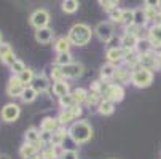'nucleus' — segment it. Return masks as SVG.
<instances>
[{"mask_svg": "<svg viewBox=\"0 0 161 159\" xmlns=\"http://www.w3.org/2000/svg\"><path fill=\"white\" fill-rule=\"evenodd\" d=\"M91 37H93V30H91L89 26L83 24V22H78V24L72 26L70 30H69V35H67V38L75 46H85V45H88L91 41Z\"/></svg>", "mask_w": 161, "mask_h": 159, "instance_id": "nucleus-1", "label": "nucleus"}, {"mask_svg": "<svg viewBox=\"0 0 161 159\" xmlns=\"http://www.w3.org/2000/svg\"><path fill=\"white\" fill-rule=\"evenodd\" d=\"M69 135L80 145V143H85L88 142L91 137H93V127L91 124L85 119H80V121H75L70 129H69Z\"/></svg>", "mask_w": 161, "mask_h": 159, "instance_id": "nucleus-2", "label": "nucleus"}, {"mask_svg": "<svg viewBox=\"0 0 161 159\" xmlns=\"http://www.w3.org/2000/svg\"><path fill=\"white\" fill-rule=\"evenodd\" d=\"M102 99H107L113 103L121 102L125 99V89L121 84H113V83H104L102 87Z\"/></svg>", "mask_w": 161, "mask_h": 159, "instance_id": "nucleus-3", "label": "nucleus"}, {"mask_svg": "<svg viewBox=\"0 0 161 159\" xmlns=\"http://www.w3.org/2000/svg\"><path fill=\"white\" fill-rule=\"evenodd\" d=\"M153 81V72L150 70H145V69H141L137 67L131 72V83L136 86V87H148Z\"/></svg>", "mask_w": 161, "mask_h": 159, "instance_id": "nucleus-4", "label": "nucleus"}, {"mask_svg": "<svg viewBox=\"0 0 161 159\" xmlns=\"http://www.w3.org/2000/svg\"><path fill=\"white\" fill-rule=\"evenodd\" d=\"M94 32H96V35H97V38L101 40V41H104V43H108L113 37H115V27H113V24L112 22H108V21H104V22H99V24L96 26V29H94Z\"/></svg>", "mask_w": 161, "mask_h": 159, "instance_id": "nucleus-5", "label": "nucleus"}, {"mask_svg": "<svg viewBox=\"0 0 161 159\" xmlns=\"http://www.w3.org/2000/svg\"><path fill=\"white\" fill-rule=\"evenodd\" d=\"M31 24L38 30V29H45L50 24V13L47 10H35L31 14Z\"/></svg>", "mask_w": 161, "mask_h": 159, "instance_id": "nucleus-6", "label": "nucleus"}, {"mask_svg": "<svg viewBox=\"0 0 161 159\" xmlns=\"http://www.w3.org/2000/svg\"><path fill=\"white\" fill-rule=\"evenodd\" d=\"M19 113H21V110H19V107L16 103H7L2 108L0 116H2V119L7 121V123H13V121H16L19 118Z\"/></svg>", "mask_w": 161, "mask_h": 159, "instance_id": "nucleus-7", "label": "nucleus"}, {"mask_svg": "<svg viewBox=\"0 0 161 159\" xmlns=\"http://www.w3.org/2000/svg\"><path fill=\"white\" fill-rule=\"evenodd\" d=\"M132 51H128V50H123L121 46L120 48H108L107 50V59H108V62L110 64H118V62H121V61H125V57L128 56V54H131Z\"/></svg>", "mask_w": 161, "mask_h": 159, "instance_id": "nucleus-8", "label": "nucleus"}, {"mask_svg": "<svg viewBox=\"0 0 161 159\" xmlns=\"http://www.w3.org/2000/svg\"><path fill=\"white\" fill-rule=\"evenodd\" d=\"M24 84L19 81L18 77H11L10 81H8V86H7V93L10 97H21L22 93H24Z\"/></svg>", "mask_w": 161, "mask_h": 159, "instance_id": "nucleus-9", "label": "nucleus"}, {"mask_svg": "<svg viewBox=\"0 0 161 159\" xmlns=\"http://www.w3.org/2000/svg\"><path fill=\"white\" fill-rule=\"evenodd\" d=\"M147 40L150 41L152 48H161V24H153L148 29Z\"/></svg>", "mask_w": 161, "mask_h": 159, "instance_id": "nucleus-10", "label": "nucleus"}, {"mask_svg": "<svg viewBox=\"0 0 161 159\" xmlns=\"http://www.w3.org/2000/svg\"><path fill=\"white\" fill-rule=\"evenodd\" d=\"M62 72L65 78H78L83 75V65L80 62H72V64L62 67Z\"/></svg>", "mask_w": 161, "mask_h": 159, "instance_id": "nucleus-11", "label": "nucleus"}, {"mask_svg": "<svg viewBox=\"0 0 161 159\" xmlns=\"http://www.w3.org/2000/svg\"><path fill=\"white\" fill-rule=\"evenodd\" d=\"M137 41H139V37L134 35V34H125L121 38H120V46L123 50H128V51H134L136 46H137Z\"/></svg>", "mask_w": 161, "mask_h": 159, "instance_id": "nucleus-12", "label": "nucleus"}, {"mask_svg": "<svg viewBox=\"0 0 161 159\" xmlns=\"http://www.w3.org/2000/svg\"><path fill=\"white\" fill-rule=\"evenodd\" d=\"M31 86L37 91V93H45V91L50 89V81H48V78L45 77V75H38V77L34 78V81H32Z\"/></svg>", "mask_w": 161, "mask_h": 159, "instance_id": "nucleus-13", "label": "nucleus"}, {"mask_svg": "<svg viewBox=\"0 0 161 159\" xmlns=\"http://www.w3.org/2000/svg\"><path fill=\"white\" fill-rule=\"evenodd\" d=\"M53 30L50 29V27H45V29H38L37 32H35V40L38 41V43H42V45H47V43H50L51 40H53Z\"/></svg>", "mask_w": 161, "mask_h": 159, "instance_id": "nucleus-14", "label": "nucleus"}, {"mask_svg": "<svg viewBox=\"0 0 161 159\" xmlns=\"http://www.w3.org/2000/svg\"><path fill=\"white\" fill-rule=\"evenodd\" d=\"M69 91H70V87H69V83H67L65 80H64V81H56V83H53V93H54V96L64 97V96H67V94H70Z\"/></svg>", "mask_w": 161, "mask_h": 159, "instance_id": "nucleus-15", "label": "nucleus"}, {"mask_svg": "<svg viewBox=\"0 0 161 159\" xmlns=\"http://www.w3.org/2000/svg\"><path fill=\"white\" fill-rule=\"evenodd\" d=\"M115 72H117V65L107 62V64H104L101 67V78L104 81H108V80H112L115 77Z\"/></svg>", "mask_w": 161, "mask_h": 159, "instance_id": "nucleus-16", "label": "nucleus"}, {"mask_svg": "<svg viewBox=\"0 0 161 159\" xmlns=\"http://www.w3.org/2000/svg\"><path fill=\"white\" fill-rule=\"evenodd\" d=\"M147 13H145V8H136L134 10V26L137 27H144L147 24Z\"/></svg>", "mask_w": 161, "mask_h": 159, "instance_id": "nucleus-17", "label": "nucleus"}, {"mask_svg": "<svg viewBox=\"0 0 161 159\" xmlns=\"http://www.w3.org/2000/svg\"><path fill=\"white\" fill-rule=\"evenodd\" d=\"M59 129V121L56 119V118H51V116H48V118H45L43 121H42V130L43 132H54V130H58Z\"/></svg>", "mask_w": 161, "mask_h": 159, "instance_id": "nucleus-18", "label": "nucleus"}, {"mask_svg": "<svg viewBox=\"0 0 161 159\" xmlns=\"http://www.w3.org/2000/svg\"><path fill=\"white\" fill-rule=\"evenodd\" d=\"M67 134H69V130H65V127H64V126H59V129L53 132V140H51V145H53V146H61V145H62V142H64V139L67 137Z\"/></svg>", "mask_w": 161, "mask_h": 159, "instance_id": "nucleus-19", "label": "nucleus"}, {"mask_svg": "<svg viewBox=\"0 0 161 159\" xmlns=\"http://www.w3.org/2000/svg\"><path fill=\"white\" fill-rule=\"evenodd\" d=\"M70 46H72V43H70V40H69L67 37H61V38H58L56 43H54V50L58 51V54H59V53H69Z\"/></svg>", "mask_w": 161, "mask_h": 159, "instance_id": "nucleus-20", "label": "nucleus"}, {"mask_svg": "<svg viewBox=\"0 0 161 159\" xmlns=\"http://www.w3.org/2000/svg\"><path fill=\"white\" fill-rule=\"evenodd\" d=\"M113 110H115V103L110 102V100H107V99H102L99 102V105H97V111L101 113V115H104V116L112 115Z\"/></svg>", "mask_w": 161, "mask_h": 159, "instance_id": "nucleus-21", "label": "nucleus"}, {"mask_svg": "<svg viewBox=\"0 0 161 159\" xmlns=\"http://www.w3.org/2000/svg\"><path fill=\"white\" fill-rule=\"evenodd\" d=\"M19 154H21V157H24V159H31V157H34L37 154V146L32 145V143H24L21 146V150H19Z\"/></svg>", "mask_w": 161, "mask_h": 159, "instance_id": "nucleus-22", "label": "nucleus"}, {"mask_svg": "<svg viewBox=\"0 0 161 159\" xmlns=\"http://www.w3.org/2000/svg\"><path fill=\"white\" fill-rule=\"evenodd\" d=\"M70 94H72V97H74V100H75V105H81V103H85V100H86L88 91L83 89V87H77V89L72 91Z\"/></svg>", "mask_w": 161, "mask_h": 159, "instance_id": "nucleus-23", "label": "nucleus"}, {"mask_svg": "<svg viewBox=\"0 0 161 159\" xmlns=\"http://www.w3.org/2000/svg\"><path fill=\"white\" fill-rule=\"evenodd\" d=\"M37 96H38V93H37L32 86H26V87H24V93H22V96H21V99H22V102L31 103V102H34V100L37 99Z\"/></svg>", "mask_w": 161, "mask_h": 159, "instance_id": "nucleus-24", "label": "nucleus"}, {"mask_svg": "<svg viewBox=\"0 0 161 159\" xmlns=\"http://www.w3.org/2000/svg\"><path fill=\"white\" fill-rule=\"evenodd\" d=\"M136 51L139 53V56H141V54H147V53L153 51V48H152V45H150V41L147 38H139L137 46H136Z\"/></svg>", "mask_w": 161, "mask_h": 159, "instance_id": "nucleus-25", "label": "nucleus"}, {"mask_svg": "<svg viewBox=\"0 0 161 159\" xmlns=\"http://www.w3.org/2000/svg\"><path fill=\"white\" fill-rule=\"evenodd\" d=\"M24 137H26V143H32V145H37L40 142V132L34 127L27 129L26 134H24Z\"/></svg>", "mask_w": 161, "mask_h": 159, "instance_id": "nucleus-26", "label": "nucleus"}, {"mask_svg": "<svg viewBox=\"0 0 161 159\" xmlns=\"http://www.w3.org/2000/svg\"><path fill=\"white\" fill-rule=\"evenodd\" d=\"M120 24L125 26L126 29L131 27L134 24V10H123V14H121V21Z\"/></svg>", "mask_w": 161, "mask_h": 159, "instance_id": "nucleus-27", "label": "nucleus"}, {"mask_svg": "<svg viewBox=\"0 0 161 159\" xmlns=\"http://www.w3.org/2000/svg\"><path fill=\"white\" fill-rule=\"evenodd\" d=\"M113 78L117 80V84L131 81V72H128L126 69H118V67H117V72H115V77Z\"/></svg>", "mask_w": 161, "mask_h": 159, "instance_id": "nucleus-28", "label": "nucleus"}, {"mask_svg": "<svg viewBox=\"0 0 161 159\" xmlns=\"http://www.w3.org/2000/svg\"><path fill=\"white\" fill-rule=\"evenodd\" d=\"M69 64H72V54H70V51H69V53H59L56 56V65L65 67Z\"/></svg>", "mask_w": 161, "mask_h": 159, "instance_id": "nucleus-29", "label": "nucleus"}, {"mask_svg": "<svg viewBox=\"0 0 161 159\" xmlns=\"http://www.w3.org/2000/svg\"><path fill=\"white\" fill-rule=\"evenodd\" d=\"M78 7H80V3L77 0H64L62 2V10H64V13H69V14L75 13L78 10Z\"/></svg>", "mask_w": 161, "mask_h": 159, "instance_id": "nucleus-30", "label": "nucleus"}, {"mask_svg": "<svg viewBox=\"0 0 161 159\" xmlns=\"http://www.w3.org/2000/svg\"><path fill=\"white\" fill-rule=\"evenodd\" d=\"M18 78H19V81L24 84V86H29V83H32L34 81V78H35V75H34V72L31 70V69H26L22 73H19L18 75Z\"/></svg>", "mask_w": 161, "mask_h": 159, "instance_id": "nucleus-31", "label": "nucleus"}, {"mask_svg": "<svg viewBox=\"0 0 161 159\" xmlns=\"http://www.w3.org/2000/svg\"><path fill=\"white\" fill-rule=\"evenodd\" d=\"M62 151H77V146H78V143L70 137V135L67 134V137L64 139V142H62Z\"/></svg>", "mask_w": 161, "mask_h": 159, "instance_id": "nucleus-32", "label": "nucleus"}, {"mask_svg": "<svg viewBox=\"0 0 161 159\" xmlns=\"http://www.w3.org/2000/svg\"><path fill=\"white\" fill-rule=\"evenodd\" d=\"M102 100V97H101V94H97V93H94V91H88V96H86V100H85V103L86 105H99V102Z\"/></svg>", "mask_w": 161, "mask_h": 159, "instance_id": "nucleus-33", "label": "nucleus"}, {"mask_svg": "<svg viewBox=\"0 0 161 159\" xmlns=\"http://www.w3.org/2000/svg\"><path fill=\"white\" fill-rule=\"evenodd\" d=\"M42 157L43 159H59L58 151H56V146H53V145L45 146L43 148V153H42Z\"/></svg>", "mask_w": 161, "mask_h": 159, "instance_id": "nucleus-34", "label": "nucleus"}, {"mask_svg": "<svg viewBox=\"0 0 161 159\" xmlns=\"http://www.w3.org/2000/svg\"><path fill=\"white\" fill-rule=\"evenodd\" d=\"M58 121H59V126H65V124H69L70 121H74V116H72V113L69 111V110H62L59 113Z\"/></svg>", "mask_w": 161, "mask_h": 159, "instance_id": "nucleus-35", "label": "nucleus"}, {"mask_svg": "<svg viewBox=\"0 0 161 159\" xmlns=\"http://www.w3.org/2000/svg\"><path fill=\"white\" fill-rule=\"evenodd\" d=\"M51 78H53L54 83H56V81H64V80H65L64 72H62V67L53 65V69H51Z\"/></svg>", "mask_w": 161, "mask_h": 159, "instance_id": "nucleus-36", "label": "nucleus"}, {"mask_svg": "<svg viewBox=\"0 0 161 159\" xmlns=\"http://www.w3.org/2000/svg\"><path fill=\"white\" fill-rule=\"evenodd\" d=\"M59 103H61V107H62L64 110H67V108H70V107L75 105V100H74L72 94H67V96H64V97H59Z\"/></svg>", "mask_w": 161, "mask_h": 159, "instance_id": "nucleus-37", "label": "nucleus"}, {"mask_svg": "<svg viewBox=\"0 0 161 159\" xmlns=\"http://www.w3.org/2000/svg\"><path fill=\"white\" fill-rule=\"evenodd\" d=\"M99 5L105 10V11H112V10H115V8H118V2H115V0H101L99 2Z\"/></svg>", "mask_w": 161, "mask_h": 159, "instance_id": "nucleus-38", "label": "nucleus"}, {"mask_svg": "<svg viewBox=\"0 0 161 159\" xmlns=\"http://www.w3.org/2000/svg\"><path fill=\"white\" fill-rule=\"evenodd\" d=\"M26 70V65H24V62H22V61H18L16 59V62L11 65V72L14 73V77H18L19 73H22V72H24Z\"/></svg>", "mask_w": 161, "mask_h": 159, "instance_id": "nucleus-39", "label": "nucleus"}, {"mask_svg": "<svg viewBox=\"0 0 161 159\" xmlns=\"http://www.w3.org/2000/svg\"><path fill=\"white\" fill-rule=\"evenodd\" d=\"M121 14H123V10H121L120 7L115 8V10H112V11L108 13L110 19H112L113 22H118V24H120V21H121Z\"/></svg>", "mask_w": 161, "mask_h": 159, "instance_id": "nucleus-40", "label": "nucleus"}, {"mask_svg": "<svg viewBox=\"0 0 161 159\" xmlns=\"http://www.w3.org/2000/svg\"><path fill=\"white\" fill-rule=\"evenodd\" d=\"M59 159H78V153L77 151H62Z\"/></svg>", "mask_w": 161, "mask_h": 159, "instance_id": "nucleus-41", "label": "nucleus"}, {"mask_svg": "<svg viewBox=\"0 0 161 159\" xmlns=\"http://www.w3.org/2000/svg\"><path fill=\"white\" fill-rule=\"evenodd\" d=\"M13 50L10 48V45H7V43H2L0 45V59H3L7 54H10Z\"/></svg>", "mask_w": 161, "mask_h": 159, "instance_id": "nucleus-42", "label": "nucleus"}, {"mask_svg": "<svg viewBox=\"0 0 161 159\" xmlns=\"http://www.w3.org/2000/svg\"><path fill=\"white\" fill-rule=\"evenodd\" d=\"M108 43H110V48H120V45H118V43H120V40H118V38H115V37H113Z\"/></svg>", "mask_w": 161, "mask_h": 159, "instance_id": "nucleus-43", "label": "nucleus"}, {"mask_svg": "<svg viewBox=\"0 0 161 159\" xmlns=\"http://www.w3.org/2000/svg\"><path fill=\"white\" fill-rule=\"evenodd\" d=\"M31 159H43V157H42V156H40V154H38V153H37V154H35V156H34V157H31Z\"/></svg>", "mask_w": 161, "mask_h": 159, "instance_id": "nucleus-44", "label": "nucleus"}, {"mask_svg": "<svg viewBox=\"0 0 161 159\" xmlns=\"http://www.w3.org/2000/svg\"><path fill=\"white\" fill-rule=\"evenodd\" d=\"M0 45H2V34H0Z\"/></svg>", "mask_w": 161, "mask_h": 159, "instance_id": "nucleus-45", "label": "nucleus"}]
</instances>
